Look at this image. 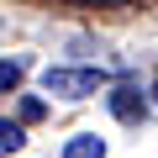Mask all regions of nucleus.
Segmentation results:
<instances>
[{"instance_id":"f257e3e1","label":"nucleus","mask_w":158,"mask_h":158,"mask_svg":"<svg viewBox=\"0 0 158 158\" xmlns=\"http://www.w3.org/2000/svg\"><path fill=\"white\" fill-rule=\"evenodd\" d=\"M106 85H111L106 69H48L42 74V90L48 95H63V100H85V95H95Z\"/></svg>"},{"instance_id":"20e7f679","label":"nucleus","mask_w":158,"mask_h":158,"mask_svg":"<svg viewBox=\"0 0 158 158\" xmlns=\"http://www.w3.org/2000/svg\"><path fill=\"white\" fill-rule=\"evenodd\" d=\"M21 142H27V137H21V127H16V121H0V158H6V153H16Z\"/></svg>"},{"instance_id":"39448f33","label":"nucleus","mask_w":158,"mask_h":158,"mask_svg":"<svg viewBox=\"0 0 158 158\" xmlns=\"http://www.w3.org/2000/svg\"><path fill=\"white\" fill-rule=\"evenodd\" d=\"M16 85H21V63H16V58H0V95L16 90Z\"/></svg>"},{"instance_id":"f03ea898","label":"nucleus","mask_w":158,"mask_h":158,"mask_svg":"<svg viewBox=\"0 0 158 158\" xmlns=\"http://www.w3.org/2000/svg\"><path fill=\"white\" fill-rule=\"evenodd\" d=\"M111 111H116L121 121H142V111H148V106H142V90H137V85H116Z\"/></svg>"},{"instance_id":"7ed1b4c3","label":"nucleus","mask_w":158,"mask_h":158,"mask_svg":"<svg viewBox=\"0 0 158 158\" xmlns=\"http://www.w3.org/2000/svg\"><path fill=\"white\" fill-rule=\"evenodd\" d=\"M63 158H106V142H100L95 132H85V137H69Z\"/></svg>"}]
</instances>
